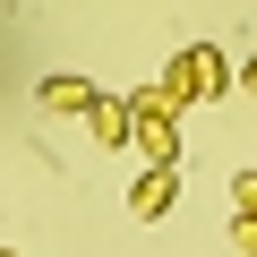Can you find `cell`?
<instances>
[{
	"mask_svg": "<svg viewBox=\"0 0 257 257\" xmlns=\"http://www.w3.org/2000/svg\"><path fill=\"white\" fill-rule=\"evenodd\" d=\"M146 94H155L172 120H180L189 103H223V94H231V60H223V43H189V52H172V69H163Z\"/></svg>",
	"mask_w": 257,
	"mask_h": 257,
	"instance_id": "cell-1",
	"label": "cell"
},
{
	"mask_svg": "<svg viewBox=\"0 0 257 257\" xmlns=\"http://www.w3.org/2000/svg\"><path fill=\"white\" fill-rule=\"evenodd\" d=\"M128 155H146V172H180V120L138 86L128 94Z\"/></svg>",
	"mask_w": 257,
	"mask_h": 257,
	"instance_id": "cell-2",
	"label": "cell"
},
{
	"mask_svg": "<svg viewBox=\"0 0 257 257\" xmlns=\"http://www.w3.org/2000/svg\"><path fill=\"white\" fill-rule=\"evenodd\" d=\"M172 197H180V172H138V180H128V214H138V223H163Z\"/></svg>",
	"mask_w": 257,
	"mask_h": 257,
	"instance_id": "cell-3",
	"label": "cell"
},
{
	"mask_svg": "<svg viewBox=\"0 0 257 257\" xmlns=\"http://www.w3.org/2000/svg\"><path fill=\"white\" fill-rule=\"evenodd\" d=\"M86 128H94V146H111V155H128V94H94V111H86Z\"/></svg>",
	"mask_w": 257,
	"mask_h": 257,
	"instance_id": "cell-4",
	"label": "cell"
},
{
	"mask_svg": "<svg viewBox=\"0 0 257 257\" xmlns=\"http://www.w3.org/2000/svg\"><path fill=\"white\" fill-rule=\"evenodd\" d=\"M35 94H43V111H94V86H86L77 69H52Z\"/></svg>",
	"mask_w": 257,
	"mask_h": 257,
	"instance_id": "cell-5",
	"label": "cell"
},
{
	"mask_svg": "<svg viewBox=\"0 0 257 257\" xmlns=\"http://www.w3.org/2000/svg\"><path fill=\"white\" fill-rule=\"evenodd\" d=\"M231 248H240V257H257V214H231Z\"/></svg>",
	"mask_w": 257,
	"mask_h": 257,
	"instance_id": "cell-6",
	"label": "cell"
},
{
	"mask_svg": "<svg viewBox=\"0 0 257 257\" xmlns=\"http://www.w3.org/2000/svg\"><path fill=\"white\" fill-rule=\"evenodd\" d=\"M231 206H240V214H257V172H240V180H231Z\"/></svg>",
	"mask_w": 257,
	"mask_h": 257,
	"instance_id": "cell-7",
	"label": "cell"
},
{
	"mask_svg": "<svg viewBox=\"0 0 257 257\" xmlns=\"http://www.w3.org/2000/svg\"><path fill=\"white\" fill-rule=\"evenodd\" d=\"M231 86H240V94H257V52H248V60L231 69Z\"/></svg>",
	"mask_w": 257,
	"mask_h": 257,
	"instance_id": "cell-8",
	"label": "cell"
},
{
	"mask_svg": "<svg viewBox=\"0 0 257 257\" xmlns=\"http://www.w3.org/2000/svg\"><path fill=\"white\" fill-rule=\"evenodd\" d=\"M0 257H18V248H0Z\"/></svg>",
	"mask_w": 257,
	"mask_h": 257,
	"instance_id": "cell-9",
	"label": "cell"
}]
</instances>
